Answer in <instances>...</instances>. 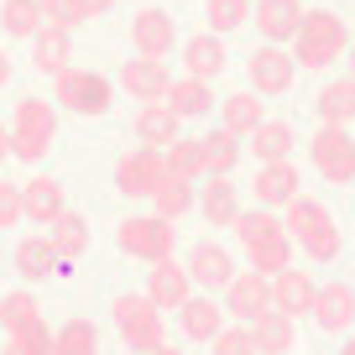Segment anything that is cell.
<instances>
[{"instance_id": "6da1fadb", "label": "cell", "mask_w": 355, "mask_h": 355, "mask_svg": "<svg viewBox=\"0 0 355 355\" xmlns=\"http://www.w3.org/2000/svg\"><path fill=\"white\" fill-rule=\"evenodd\" d=\"M288 235H298V245L313 256V261H334L340 256V230H334V220H329V209H324L319 199H293L288 204Z\"/></svg>"}, {"instance_id": "7a4b0ae2", "label": "cell", "mask_w": 355, "mask_h": 355, "mask_svg": "<svg viewBox=\"0 0 355 355\" xmlns=\"http://www.w3.org/2000/svg\"><path fill=\"white\" fill-rule=\"evenodd\" d=\"M110 313H115V329H121L125 350H141V355L162 350V309H157L146 293H125V298H115Z\"/></svg>"}, {"instance_id": "3957f363", "label": "cell", "mask_w": 355, "mask_h": 355, "mask_svg": "<svg viewBox=\"0 0 355 355\" xmlns=\"http://www.w3.org/2000/svg\"><path fill=\"white\" fill-rule=\"evenodd\" d=\"M115 245H121L131 261H167L173 256V220H162V214H131V220H121V230H115Z\"/></svg>"}, {"instance_id": "277c9868", "label": "cell", "mask_w": 355, "mask_h": 355, "mask_svg": "<svg viewBox=\"0 0 355 355\" xmlns=\"http://www.w3.org/2000/svg\"><path fill=\"white\" fill-rule=\"evenodd\" d=\"M58 136V115L47 100H21L16 105V125H11V152L21 157V162H42L47 146H53Z\"/></svg>"}, {"instance_id": "5b68a950", "label": "cell", "mask_w": 355, "mask_h": 355, "mask_svg": "<svg viewBox=\"0 0 355 355\" xmlns=\"http://www.w3.org/2000/svg\"><path fill=\"white\" fill-rule=\"evenodd\" d=\"M345 21L334 11H309L303 16V26H298V63L303 68H329L334 58L345 53Z\"/></svg>"}, {"instance_id": "8992f818", "label": "cell", "mask_w": 355, "mask_h": 355, "mask_svg": "<svg viewBox=\"0 0 355 355\" xmlns=\"http://www.w3.org/2000/svg\"><path fill=\"white\" fill-rule=\"evenodd\" d=\"M162 178H167V152H157V146H136L115 162V189L125 199H152L162 189Z\"/></svg>"}, {"instance_id": "52a82bcc", "label": "cell", "mask_w": 355, "mask_h": 355, "mask_svg": "<svg viewBox=\"0 0 355 355\" xmlns=\"http://www.w3.org/2000/svg\"><path fill=\"white\" fill-rule=\"evenodd\" d=\"M53 84H58L63 110H73V115H105V110H110V100H115L110 78H105V73H84V68H63Z\"/></svg>"}, {"instance_id": "ba28073f", "label": "cell", "mask_w": 355, "mask_h": 355, "mask_svg": "<svg viewBox=\"0 0 355 355\" xmlns=\"http://www.w3.org/2000/svg\"><path fill=\"white\" fill-rule=\"evenodd\" d=\"M313 167H319V178H329V183H350L355 178V136L345 131V125H319V136H313Z\"/></svg>"}, {"instance_id": "9c48e42d", "label": "cell", "mask_w": 355, "mask_h": 355, "mask_svg": "<svg viewBox=\"0 0 355 355\" xmlns=\"http://www.w3.org/2000/svg\"><path fill=\"white\" fill-rule=\"evenodd\" d=\"M189 277L199 282L204 293H225L241 272H235V256L225 251V245H214V241H199L189 251Z\"/></svg>"}, {"instance_id": "30bf717a", "label": "cell", "mask_w": 355, "mask_h": 355, "mask_svg": "<svg viewBox=\"0 0 355 355\" xmlns=\"http://www.w3.org/2000/svg\"><path fill=\"white\" fill-rule=\"evenodd\" d=\"M266 309H272V277H261V272H241L225 288V313H235L241 324H256Z\"/></svg>"}, {"instance_id": "8fae6325", "label": "cell", "mask_w": 355, "mask_h": 355, "mask_svg": "<svg viewBox=\"0 0 355 355\" xmlns=\"http://www.w3.org/2000/svg\"><path fill=\"white\" fill-rule=\"evenodd\" d=\"M121 89H125V94H136L141 105H162V100H167V89H173V73H167L157 58H125Z\"/></svg>"}, {"instance_id": "7c38bea8", "label": "cell", "mask_w": 355, "mask_h": 355, "mask_svg": "<svg viewBox=\"0 0 355 355\" xmlns=\"http://www.w3.org/2000/svg\"><path fill=\"white\" fill-rule=\"evenodd\" d=\"M293 73H298V63H293V53H282L277 42H266L261 53H251V89L256 94H288Z\"/></svg>"}, {"instance_id": "4fadbf2b", "label": "cell", "mask_w": 355, "mask_h": 355, "mask_svg": "<svg viewBox=\"0 0 355 355\" xmlns=\"http://www.w3.org/2000/svg\"><path fill=\"white\" fill-rule=\"evenodd\" d=\"M298 199V167L293 162H261L256 167V204L261 209H288Z\"/></svg>"}, {"instance_id": "5bb4252c", "label": "cell", "mask_w": 355, "mask_h": 355, "mask_svg": "<svg viewBox=\"0 0 355 355\" xmlns=\"http://www.w3.org/2000/svg\"><path fill=\"white\" fill-rule=\"evenodd\" d=\"M313 298H319V282L309 272H298V266H288L282 277H272V309H282L288 319L313 313Z\"/></svg>"}, {"instance_id": "9a60e30c", "label": "cell", "mask_w": 355, "mask_h": 355, "mask_svg": "<svg viewBox=\"0 0 355 355\" xmlns=\"http://www.w3.org/2000/svg\"><path fill=\"white\" fill-rule=\"evenodd\" d=\"M131 42H136V53H141V58H157V63H162V53H173V16L157 11V6L136 11Z\"/></svg>"}, {"instance_id": "2e32d148", "label": "cell", "mask_w": 355, "mask_h": 355, "mask_svg": "<svg viewBox=\"0 0 355 355\" xmlns=\"http://www.w3.org/2000/svg\"><path fill=\"white\" fill-rule=\"evenodd\" d=\"M178 324H183V334H189V340L214 345V334L225 329V303H214V293H193V298L178 309Z\"/></svg>"}, {"instance_id": "e0dca14e", "label": "cell", "mask_w": 355, "mask_h": 355, "mask_svg": "<svg viewBox=\"0 0 355 355\" xmlns=\"http://www.w3.org/2000/svg\"><path fill=\"white\" fill-rule=\"evenodd\" d=\"M146 298H152L157 309H183V303L193 298V277H189V266H178V261H157V266H152V282H146Z\"/></svg>"}, {"instance_id": "ac0fdd59", "label": "cell", "mask_w": 355, "mask_h": 355, "mask_svg": "<svg viewBox=\"0 0 355 355\" xmlns=\"http://www.w3.org/2000/svg\"><path fill=\"white\" fill-rule=\"evenodd\" d=\"M303 16H309V11H298V0H256V26H261L266 42H288V37H298Z\"/></svg>"}, {"instance_id": "d6986e66", "label": "cell", "mask_w": 355, "mask_h": 355, "mask_svg": "<svg viewBox=\"0 0 355 355\" xmlns=\"http://www.w3.org/2000/svg\"><path fill=\"white\" fill-rule=\"evenodd\" d=\"M313 324L329 334H340L345 324H355V293L345 288V282H329V288H319V298H313Z\"/></svg>"}, {"instance_id": "ffe728a7", "label": "cell", "mask_w": 355, "mask_h": 355, "mask_svg": "<svg viewBox=\"0 0 355 355\" xmlns=\"http://www.w3.org/2000/svg\"><path fill=\"white\" fill-rule=\"evenodd\" d=\"M178 121L183 115L173 110V105H141V115H136V136H141V146H157V152H167V146L178 141Z\"/></svg>"}, {"instance_id": "44dd1931", "label": "cell", "mask_w": 355, "mask_h": 355, "mask_svg": "<svg viewBox=\"0 0 355 355\" xmlns=\"http://www.w3.org/2000/svg\"><path fill=\"white\" fill-rule=\"evenodd\" d=\"M251 334H256V350L261 355H288L293 345H298V329H293V319L282 309H266L261 319L251 324Z\"/></svg>"}, {"instance_id": "7402d4cb", "label": "cell", "mask_w": 355, "mask_h": 355, "mask_svg": "<svg viewBox=\"0 0 355 355\" xmlns=\"http://www.w3.org/2000/svg\"><path fill=\"white\" fill-rule=\"evenodd\" d=\"M68 53H73V37L63 32V26H42V32L32 37V63H37V73H63L68 68Z\"/></svg>"}, {"instance_id": "603a6c76", "label": "cell", "mask_w": 355, "mask_h": 355, "mask_svg": "<svg viewBox=\"0 0 355 355\" xmlns=\"http://www.w3.org/2000/svg\"><path fill=\"white\" fill-rule=\"evenodd\" d=\"M245 251H251V272H261V277H282V272L293 266V235L277 230V235H266V241L245 245Z\"/></svg>"}, {"instance_id": "cb8c5ba5", "label": "cell", "mask_w": 355, "mask_h": 355, "mask_svg": "<svg viewBox=\"0 0 355 355\" xmlns=\"http://www.w3.org/2000/svg\"><path fill=\"white\" fill-rule=\"evenodd\" d=\"M21 204H26V220L53 225L58 214H63V183H58V178H32L21 189Z\"/></svg>"}, {"instance_id": "d4e9b609", "label": "cell", "mask_w": 355, "mask_h": 355, "mask_svg": "<svg viewBox=\"0 0 355 355\" xmlns=\"http://www.w3.org/2000/svg\"><path fill=\"white\" fill-rule=\"evenodd\" d=\"M199 209H204V220H214V225H235V220H241V199H235V183H230V178H204Z\"/></svg>"}, {"instance_id": "484cf974", "label": "cell", "mask_w": 355, "mask_h": 355, "mask_svg": "<svg viewBox=\"0 0 355 355\" xmlns=\"http://www.w3.org/2000/svg\"><path fill=\"white\" fill-rule=\"evenodd\" d=\"M183 63H189V78H204V84H209L214 73H225V42L214 32L193 37V42L183 47Z\"/></svg>"}, {"instance_id": "4316f807", "label": "cell", "mask_w": 355, "mask_h": 355, "mask_svg": "<svg viewBox=\"0 0 355 355\" xmlns=\"http://www.w3.org/2000/svg\"><path fill=\"white\" fill-rule=\"evenodd\" d=\"M293 141H298V136H293L288 121H261V125L251 131L256 162H288V157H293Z\"/></svg>"}, {"instance_id": "83f0119b", "label": "cell", "mask_w": 355, "mask_h": 355, "mask_svg": "<svg viewBox=\"0 0 355 355\" xmlns=\"http://www.w3.org/2000/svg\"><path fill=\"white\" fill-rule=\"evenodd\" d=\"M256 125H261V94H230V100L220 105V131L230 136H251Z\"/></svg>"}, {"instance_id": "f1b7e54d", "label": "cell", "mask_w": 355, "mask_h": 355, "mask_svg": "<svg viewBox=\"0 0 355 355\" xmlns=\"http://www.w3.org/2000/svg\"><path fill=\"white\" fill-rule=\"evenodd\" d=\"M58 266V245H53V235H26L21 245H16V272H21V277H47V272H53Z\"/></svg>"}, {"instance_id": "f546056e", "label": "cell", "mask_w": 355, "mask_h": 355, "mask_svg": "<svg viewBox=\"0 0 355 355\" xmlns=\"http://www.w3.org/2000/svg\"><path fill=\"white\" fill-rule=\"evenodd\" d=\"M199 141H204V173L209 178H230L235 162H241V136L209 131V136H199Z\"/></svg>"}, {"instance_id": "4dcf8cb0", "label": "cell", "mask_w": 355, "mask_h": 355, "mask_svg": "<svg viewBox=\"0 0 355 355\" xmlns=\"http://www.w3.org/2000/svg\"><path fill=\"white\" fill-rule=\"evenodd\" d=\"M53 245H58V256H63V261L84 256V251H89V214L63 209V214L53 220Z\"/></svg>"}, {"instance_id": "1f68e13d", "label": "cell", "mask_w": 355, "mask_h": 355, "mask_svg": "<svg viewBox=\"0 0 355 355\" xmlns=\"http://www.w3.org/2000/svg\"><path fill=\"white\" fill-rule=\"evenodd\" d=\"M152 199H157V214H162V220H183V214L199 204V193H193L189 178H173V173H167V178H162V189H157Z\"/></svg>"}, {"instance_id": "d6a6232c", "label": "cell", "mask_w": 355, "mask_h": 355, "mask_svg": "<svg viewBox=\"0 0 355 355\" xmlns=\"http://www.w3.org/2000/svg\"><path fill=\"white\" fill-rule=\"evenodd\" d=\"M319 115H324L329 125L355 121V78H334V84L319 89Z\"/></svg>"}, {"instance_id": "836d02e7", "label": "cell", "mask_w": 355, "mask_h": 355, "mask_svg": "<svg viewBox=\"0 0 355 355\" xmlns=\"http://www.w3.org/2000/svg\"><path fill=\"white\" fill-rule=\"evenodd\" d=\"M167 173L173 178H189V183H199L204 173V141H189V136H178L173 146H167Z\"/></svg>"}, {"instance_id": "e575fe53", "label": "cell", "mask_w": 355, "mask_h": 355, "mask_svg": "<svg viewBox=\"0 0 355 355\" xmlns=\"http://www.w3.org/2000/svg\"><path fill=\"white\" fill-rule=\"evenodd\" d=\"M94 350H100V334H94L89 319H68L53 334V355H94Z\"/></svg>"}, {"instance_id": "d590c367", "label": "cell", "mask_w": 355, "mask_h": 355, "mask_svg": "<svg viewBox=\"0 0 355 355\" xmlns=\"http://www.w3.org/2000/svg\"><path fill=\"white\" fill-rule=\"evenodd\" d=\"M167 105H173L178 115H204L209 110V84L204 78H173V89H167Z\"/></svg>"}, {"instance_id": "8d00e7d4", "label": "cell", "mask_w": 355, "mask_h": 355, "mask_svg": "<svg viewBox=\"0 0 355 355\" xmlns=\"http://www.w3.org/2000/svg\"><path fill=\"white\" fill-rule=\"evenodd\" d=\"M0 21H6V37H37L42 32V6L37 0H6V11H0Z\"/></svg>"}, {"instance_id": "74e56055", "label": "cell", "mask_w": 355, "mask_h": 355, "mask_svg": "<svg viewBox=\"0 0 355 355\" xmlns=\"http://www.w3.org/2000/svg\"><path fill=\"white\" fill-rule=\"evenodd\" d=\"M37 319H42V309H37L32 293H6V298H0V329L6 334L26 329V324H37Z\"/></svg>"}, {"instance_id": "f35d334b", "label": "cell", "mask_w": 355, "mask_h": 355, "mask_svg": "<svg viewBox=\"0 0 355 355\" xmlns=\"http://www.w3.org/2000/svg\"><path fill=\"white\" fill-rule=\"evenodd\" d=\"M235 235H241V245H256V241H266V235H277V230H288V225L277 220L272 209H251V214H241V220L230 225Z\"/></svg>"}, {"instance_id": "ab89813d", "label": "cell", "mask_w": 355, "mask_h": 355, "mask_svg": "<svg viewBox=\"0 0 355 355\" xmlns=\"http://www.w3.org/2000/svg\"><path fill=\"white\" fill-rule=\"evenodd\" d=\"M6 355H53V334H47V324H26V329L6 334Z\"/></svg>"}, {"instance_id": "60d3db41", "label": "cell", "mask_w": 355, "mask_h": 355, "mask_svg": "<svg viewBox=\"0 0 355 355\" xmlns=\"http://www.w3.org/2000/svg\"><path fill=\"white\" fill-rule=\"evenodd\" d=\"M245 16H251V0H209V26H214V37H220V32H235Z\"/></svg>"}, {"instance_id": "b9f144b4", "label": "cell", "mask_w": 355, "mask_h": 355, "mask_svg": "<svg viewBox=\"0 0 355 355\" xmlns=\"http://www.w3.org/2000/svg\"><path fill=\"white\" fill-rule=\"evenodd\" d=\"M214 355H261V350H256L251 324H241V329H220V334H214Z\"/></svg>"}, {"instance_id": "7bdbcfd3", "label": "cell", "mask_w": 355, "mask_h": 355, "mask_svg": "<svg viewBox=\"0 0 355 355\" xmlns=\"http://www.w3.org/2000/svg\"><path fill=\"white\" fill-rule=\"evenodd\" d=\"M37 6H42V21L47 26H63V32H73V26L84 21V16L73 11V0H37Z\"/></svg>"}, {"instance_id": "ee69618b", "label": "cell", "mask_w": 355, "mask_h": 355, "mask_svg": "<svg viewBox=\"0 0 355 355\" xmlns=\"http://www.w3.org/2000/svg\"><path fill=\"white\" fill-rule=\"evenodd\" d=\"M16 220H26L21 189H11V183H0V225H16Z\"/></svg>"}, {"instance_id": "f6af8a7d", "label": "cell", "mask_w": 355, "mask_h": 355, "mask_svg": "<svg viewBox=\"0 0 355 355\" xmlns=\"http://www.w3.org/2000/svg\"><path fill=\"white\" fill-rule=\"evenodd\" d=\"M110 6H115V0H73V11L84 16V21H89V16H105Z\"/></svg>"}, {"instance_id": "bcb514c9", "label": "cell", "mask_w": 355, "mask_h": 355, "mask_svg": "<svg viewBox=\"0 0 355 355\" xmlns=\"http://www.w3.org/2000/svg\"><path fill=\"white\" fill-rule=\"evenodd\" d=\"M0 84H11V58H6V47H0Z\"/></svg>"}, {"instance_id": "7dc6e473", "label": "cell", "mask_w": 355, "mask_h": 355, "mask_svg": "<svg viewBox=\"0 0 355 355\" xmlns=\"http://www.w3.org/2000/svg\"><path fill=\"white\" fill-rule=\"evenodd\" d=\"M6 152H11V131L0 125V162H6Z\"/></svg>"}, {"instance_id": "c3c4849f", "label": "cell", "mask_w": 355, "mask_h": 355, "mask_svg": "<svg viewBox=\"0 0 355 355\" xmlns=\"http://www.w3.org/2000/svg\"><path fill=\"white\" fill-rule=\"evenodd\" d=\"M340 355H355V340H345V345H340Z\"/></svg>"}, {"instance_id": "681fc988", "label": "cell", "mask_w": 355, "mask_h": 355, "mask_svg": "<svg viewBox=\"0 0 355 355\" xmlns=\"http://www.w3.org/2000/svg\"><path fill=\"white\" fill-rule=\"evenodd\" d=\"M157 355H183V350H173V345H162V350H157Z\"/></svg>"}, {"instance_id": "f907efd6", "label": "cell", "mask_w": 355, "mask_h": 355, "mask_svg": "<svg viewBox=\"0 0 355 355\" xmlns=\"http://www.w3.org/2000/svg\"><path fill=\"white\" fill-rule=\"evenodd\" d=\"M350 78H355V53H350Z\"/></svg>"}]
</instances>
